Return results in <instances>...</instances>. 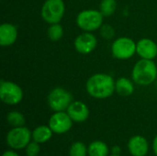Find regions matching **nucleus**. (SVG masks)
Wrapping results in <instances>:
<instances>
[{
	"label": "nucleus",
	"mask_w": 157,
	"mask_h": 156,
	"mask_svg": "<svg viewBox=\"0 0 157 156\" xmlns=\"http://www.w3.org/2000/svg\"><path fill=\"white\" fill-rule=\"evenodd\" d=\"M86 89L88 95L94 98H109L115 92V80L108 74H95L86 81Z\"/></svg>",
	"instance_id": "obj_1"
},
{
	"label": "nucleus",
	"mask_w": 157,
	"mask_h": 156,
	"mask_svg": "<svg viewBox=\"0 0 157 156\" xmlns=\"http://www.w3.org/2000/svg\"><path fill=\"white\" fill-rule=\"evenodd\" d=\"M132 81L140 86L152 85L157 78V67L153 60L141 59L138 61L132 71Z\"/></svg>",
	"instance_id": "obj_2"
},
{
	"label": "nucleus",
	"mask_w": 157,
	"mask_h": 156,
	"mask_svg": "<svg viewBox=\"0 0 157 156\" xmlns=\"http://www.w3.org/2000/svg\"><path fill=\"white\" fill-rule=\"evenodd\" d=\"M104 16L99 10L86 9L81 11L76 17V24L84 31L92 32L99 29L103 25Z\"/></svg>",
	"instance_id": "obj_3"
},
{
	"label": "nucleus",
	"mask_w": 157,
	"mask_h": 156,
	"mask_svg": "<svg viewBox=\"0 0 157 156\" xmlns=\"http://www.w3.org/2000/svg\"><path fill=\"white\" fill-rule=\"evenodd\" d=\"M65 12L63 0H46L42 5L40 15L42 19L48 24L60 23Z\"/></svg>",
	"instance_id": "obj_4"
},
{
	"label": "nucleus",
	"mask_w": 157,
	"mask_h": 156,
	"mask_svg": "<svg viewBox=\"0 0 157 156\" xmlns=\"http://www.w3.org/2000/svg\"><path fill=\"white\" fill-rule=\"evenodd\" d=\"M47 100L50 108L54 112L65 111L73 102V96L63 87H55L49 93Z\"/></svg>",
	"instance_id": "obj_5"
},
{
	"label": "nucleus",
	"mask_w": 157,
	"mask_h": 156,
	"mask_svg": "<svg viewBox=\"0 0 157 156\" xmlns=\"http://www.w3.org/2000/svg\"><path fill=\"white\" fill-rule=\"evenodd\" d=\"M113 57L118 60H127L136 53V43L129 37H120L111 45Z\"/></svg>",
	"instance_id": "obj_6"
},
{
	"label": "nucleus",
	"mask_w": 157,
	"mask_h": 156,
	"mask_svg": "<svg viewBox=\"0 0 157 156\" xmlns=\"http://www.w3.org/2000/svg\"><path fill=\"white\" fill-rule=\"evenodd\" d=\"M0 98L7 105H17L23 99V90L12 81L2 80L0 83Z\"/></svg>",
	"instance_id": "obj_7"
},
{
	"label": "nucleus",
	"mask_w": 157,
	"mask_h": 156,
	"mask_svg": "<svg viewBox=\"0 0 157 156\" xmlns=\"http://www.w3.org/2000/svg\"><path fill=\"white\" fill-rule=\"evenodd\" d=\"M31 138L32 132H30L28 128L24 126L16 127L8 131L6 135V143L12 149L21 150L27 147L30 143Z\"/></svg>",
	"instance_id": "obj_8"
},
{
	"label": "nucleus",
	"mask_w": 157,
	"mask_h": 156,
	"mask_svg": "<svg viewBox=\"0 0 157 156\" xmlns=\"http://www.w3.org/2000/svg\"><path fill=\"white\" fill-rule=\"evenodd\" d=\"M73 120L65 111L54 112L49 120V127L52 129L53 133L63 134L69 131L73 126Z\"/></svg>",
	"instance_id": "obj_9"
},
{
	"label": "nucleus",
	"mask_w": 157,
	"mask_h": 156,
	"mask_svg": "<svg viewBox=\"0 0 157 156\" xmlns=\"http://www.w3.org/2000/svg\"><path fill=\"white\" fill-rule=\"evenodd\" d=\"M75 48L81 54H89L94 51L98 45V40L91 32L84 31L75 40Z\"/></svg>",
	"instance_id": "obj_10"
},
{
	"label": "nucleus",
	"mask_w": 157,
	"mask_h": 156,
	"mask_svg": "<svg viewBox=\"0 0 157 156\" xmlns=\"http://www.w3.org/2000/svg\"><path fill=\"white\" fill-rule=\"evenodd\" d=\"M136 53L142 59L154 60L157 56V44L149 38H143L136 43Z\"/></svg>",
	"instance_id": "obj_11"
},
{
	"label": "nucleus",
	"mask_w": 157,
	"mask_h": 156,
	"mask_svg": "<svg viewBox=\"0 0 157 156\" xmlns=\"http://www.w3.org/2000/svg\"><path fill=\"white\" fill-rule=\"evenodd\" d=\"M66 112L74 122L81 123L89 117V108L82 101H73L68 107Z\"/></svg>",
	"instance_id": "obj_12"
},
{
	"label": "nucleus",
	"mask_w": 157,
	"mask_h": 156,
	"mask_svg": "<svg viewBox=\"0 0 157 156\" xmlns=\"http://www.w3.org/2000/svg\"><path fill=\"white\" fill-rule=\"evenodd\" d=\"M128 150L132 156H146L149 151V144L144 136L135 135L129 140Z\"/></svg>",
	"instance_id": "obj_13"
},
{
	"label": "nucleus",
	"mask_w": 157,
	"mask_h": 156,
	"mask_svg": "<svg viewBox=\"0 0 157 156\" xmlns=\"http://www.w3.org/2000/svg\"><path fill=\"white\" fill-rule=\"evenodd\" d=\"M17 39V29L11 23H3L0 26V45L8 47L13 45Z\"/></svg>",
	"instance_id": "obj_14"
},
{
	"label": "nucleus",
	"mask_w": 157,
	"mask_h": 156,
	"mask_svg": "<svg viewBox=\"0 0 157 156\" xmlns=\"http://www.w3.org/2000/svg\"><path fill=\"white\" fill-rule=\"evenodd\" d=\"M115 91L121 97H129L134 91V85L131 79L121 77L115 81Z\"/></svg>",
	"instance_id": "obj_15"
},
{
	"label": "nucleus",
	"mask_w": 157,
	"mask_h": 156,
	"mask_svg": "<svg viewBox=\"0 0 157 156\" xmlns=\"http://www.w3.org/2000/svg\"><path fill=\"white\" fill-rule=\"evenodd\" d=\"M53 131L48 126L41 125L35 128L32 131V140L38 143H44L50 141L52 137Z\"/></svg>",
	"instance_id": "obj_16"
},
{
	"label": "nucleus",
	"mask_w": 157,
	"mask_h": 156,
	"mask_svg": "<svg viewBox=\"0 0 157 156\" xmlns=\"http://www.w3.org/2000/svg\"><path fill=\"white\" fill-rule=\"evenodd\" d=\"M109 148L106 143L101 141L92 142L87 148L88 156H109Z\"/></svg>",
	"instance_id": "obj_17"
},
{
	"label": "nucleus",
	"mask_w": 157,
	"mask_h": 156,
	"mask_svg": "<svg viewBox=\"0 0 157 156\" xmlns=\"http://www.w3.org/2000/svg\"><path fill=\"white\" fill-rule=\"evenodd\" d=\"M117 8L116 0H101L99 4V11L104 16V17H109L112 16Z\"/></svg>",
	"instance_id": "obj_18"
},
{
	"label": "nucleus",
	"mask_w": 157,
	"mask_h": 156,
	"mask_svg": "<svg viewBox=\"0 0 157 156\" xmlns=\"http://www.w3.org/2000/svg\"><path fill=\"white\" fill-rule=\"evenodd\" d=\"M6 120L13 128L22 127L25 124V117L18 111H10L6 116Z\"/></svg>",
	"instance_id": "obj_19"
},
{
	"label": "nucleus",
	"mask_w": 157,
	"mask_h": 156,
	"mask_svg": "<svg viewBox=\"0 0 157 156\" xmlns=\"http://www.w3.org/2000/svg\"><path fill=\"white\" fill-rule=\"evenodd\" d=\"M47 35L52 41L60 40L63 36V29L62 25H60L59 23L51 24L47 30Z\"/></svg>",
	"instance_id": "obj_20"
},
{
	"label": "nucleus",
	"mask_w": 157,
	"mask_h": 156,
	"mask_svg": "<svg viewBox=\"0 0 157 156\" xmlns=\"http://www.w3.org/2000/svg\"><path fill=\"white\" fill-rule=\"evenodd\" d=\"M87 154V147L82 142H75L70 147L69 156H86Z\"/></svg>",
	"instance_id": "obj_21"
},
{
	"label": "nucleus",
	"mask_w": 157,
	"mask_h": 156,
	"mask_svg": "<svg viewBox=\"0 0 157 156\" xmlns=\"http://www.w3.org/2000/svg\"><path fill=\"white\" fill-rule=\"evenodd\" d=\"M99 31H100V35L106 40H110L115 36V30L113 27L109 24H103L100 27Z\"/></svg>",
	"instance_id": "obj_22"
},
{
	"label": "nucleus",
	"mask_w": 157,
	"mask_h": 156,
	"mask_svg": "<svg viewBox=\"0 0 157 156\" xmlns=\"http://www.w3.org/2000/svg\"><path fill=\"white\" fill-rule=\"evenodd\" d=\"M40 143H36V142H30L27 147H26V154L27 156H37L40 154V147L39 145Z\"/></svg>",
	"instance_id": "obj_23"
},
{
	"label": "nucleus",
	"mask_w": 157,
	"mask_h": 156,
	"mask_svg": "<svg viewBox=\"0 0 157 156\" xmlns=\"http://www.w3.org/2000/svg\"><path fill=\"white\" fill-rule=\"evenodd\" d=\"M153 150L155 154L157 156V135L155 137L154 141H153Z\"/></svg>",
	"instance_id": "obj_24"
},
{
	"label": "nucleus",
	"mask_w": 157,
	"mask_h": 156,
	"mask_svg": "<svg viewBox=\"0 0 157 156\" xmlns=\"http://www.w3.org/2000/svg\"><path fill=\"white\" fill-rule=\"evenodd\" d=\"M2 156H19L17 153H15L14 151H6L3 154Z\"/></svg>",
	"instance_id": "obj_25"
},
{
	"label": "nucleus",
	"mask_w": 157,
	"mask_h": 156,
	"mask_svg": "<svg viewBox=\"0 0 157 156\" xmlns=\"http://www.w3.org/2000/svg\"><path fill=\"white\" fill-rule=\"evenodd\" d=\"M112 153H113V154H120V153H121V148L118 147V146H114V147L112 148Z\"/></svg>",
	"instance_id": "obj_26"
},
{
	"label": "nucleus",
	"mask_w": 157,
	"mask_h": 156,
	"mask_svg": "<svg viewBox=\"0 0 157 156\" xmlns=\"http://www.w3.org/2000/svg\"><path fill=\"white\" fill-rule=\"evenodd\" d=\"M109 156H121V155H120V154H112L111 155H109Z\"/></svg>",
	"instance_id": "obj_27"
}]
</instances>
